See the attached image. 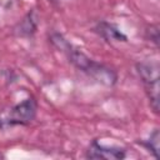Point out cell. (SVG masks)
Segmentation results:
<instances>
[{"label": "cell", "instance_id": "1", "mask_svg": "<svg viewBox=\"0 0 160 160\" xmlns=\"http://www.w3.org/2000/svg\"><path fill=\"white\" fill-rule=\"evenodd\" d=\"M68 55H69L70 61L78 69L88 72L90 76L99 80L100 82L106 84V85H112L116 81V75L111 69H109V68H106V66H104L99 62L92 61L84 52H81L79 50H75V49H71L68 52Z\"/></svg>", "mask_w": 160, "mask_h": 160}, {"label": "cell", "instance_id": "2", "mask_svg": "<svg viewBox=\"0 0 160 160\" xmlns=\"http://www.w3.org/2000/svg\"><path fill=\"white\" fill-rule=\"evenodd\" d=\"M36 101L26 99L20 104L10 108L8 111L2 112L0 116V126H12V125H28L30 124L36 115Z\"/></svg>", "mask_w": 160, "mask_h": 160}, {"label": "cell", "instance_id": "3", "mask_svg": "<svg viewBox=\"0 0 160 160\" xmlns=\"http://www.w3.org/2000/svg\"><path fill=\"white\" fill-rule=\"evenodd\" d=\"M138 72L142 79L152 109L159 111V65L156 62H140L136 65Z\"/></svg>", "mask_w": 160, "mask_h": 160}, {"label": "cell", "instance_id": "4", "mask_svg": "<svg viewBox=\"0 0 160 160\" xmlns=\"http://www.w3.org/2000/svg\"><path fill=\"white\" fill-rule=\"evenodd\" d=\"M90 159H104V160H120L125 158V150L118 146H105L94 140L86 152Z\"/></svg>", "mask_w": 160, "mask_h": 160}, {"label": "cell", "instance_id": "5", "mask_svg": "<svg viewBox=\"0 0 160 160\" xmlns=\"http://www.w3.org/2000/svg\"><path fill=\"white\" fill-rule=\"evenodd\" d=\"M96 30L108 41H126V39H128L119 29H116L114 25H111L109 22H105V21L100 22L98 25Z\"/></svg>", "mask_w": 160, "mask_h": 160}, {"label": "cell", "instance_id": "6", "mask_svg": "<svg viewBox=\"0 0 160 160\" xmlns=\"http://www.w3.org/2000/svg\"><path fill=\"white\" fill-rule=\"evenodd\" d=\"M32 15H34V12L28 14V16L21 21V24L19 25L20 26L19 35H31V34L35 32V30H36V21H35Z\"/></svg>", "mask_w": 160, "mask_h": 160}, {"label": "cell", "instance_id": "7", "mask_svg": "<svg viewBox=\"0 0 160 160\" xmlns=\"http://www.w3.org/2000/svg\"><path fill=\"white\" fill-rule=\"evenodd\" d=\"M159 139H160V136H159V130L156 129V130L150 135V138L144 142V145L149 149V151H151V152L154 154L155 158H159Z\"/></svg>", "mask_w": 160, "mask_h": 160}, {"label": "cell", "instance_id": "8", "mask_svg": "<svg viewBox=\"0 0 160 160\" xmlns=\"http://www.w3.org/2000/svg\"><path fill=\"white\" fill-rule=\"evenodd\" d=\"M148 32H150V40H152L155 44H158V41H159V28H158V25H151L150 29L148 30Z\"/></svg>", "mask_w": 160, "mask_h": 160}, {"label": "cell", "instance_id": "9", "mask_svg": "<svg viewBox=\"0 0 160 160\" xmlns=\"http://www.w3.org/2000/svg\"><path fill=\"white\" fill-rule=\"evenodd\" d=\"M49 1H51V2H54V4H60V2H62V1H65V0H49Z\"/></svg>", "mask_w": 160, "mask_h": 160}]
</instances>
